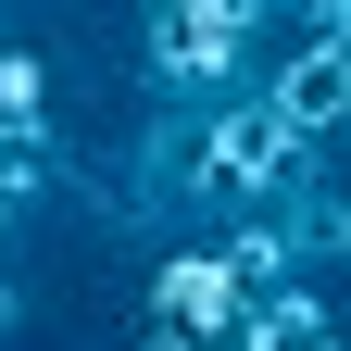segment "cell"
Masks as SVG:
<instances>
[{
  "label": "cell",
  "mask_w": 351,
  "mask_h": 351,
  "mask_svg": "<svg viewBox=\"0 0 351 351\" xmlns=\"http://www.w3.org/2000/svg\"><path fill=\"white\" fill-rule=\"evenodd\" d=\"M239 314H251V289H239L226 239H163L151 251V326L201 339V351H239Z\"/></svg>",
  "instance_id": "cell-1"
},
{
  "label": "cell",
  "mask_w": 351,
  "mask_h": 351,
  "mask_svg": "<svg viewBox=\"0 0 351 351\" xmlns=\"http://www.w3.org/2000/svg\"><path fill=\"white\" fill-rule=\"evenodd\" d=\"M251 88H263V101H276V113H289L314 151L351 125V51H339V38H276V63H263Z\"/></svg>",
  "instance_id": "cell-2"
},
{
  "label": "cell",
  "mask_w": 351,
  "mask_h": 351,
  "mask_svg": "<svg viewBox=\"0 0 351 351\" xmlns=\"http://www.w3.org/2000/svg\"><path fill=\"white\" fill-rule=\"evenodd\" d=\"M239 351H351L339 339V301H326V276H276L239 314Z\"/></svg>",
  "instance_id": "cell-3"
},
{
  "label": "cell",
  "mask_w": 351,
  "mask_h": 351,
  "mask_svg": "<svg viewBox=\"0 0 351 351\" xmlns=\"http://www.w3.org/2000/svg\"><path fill=\"white\" fill-rule=\"evenodd\" d=\"M0 125H13L25 151H63V113H51V63H38L25 38H0Z\"/></svg>",
  "instance_id": "cell-4"
}]
</instances>
